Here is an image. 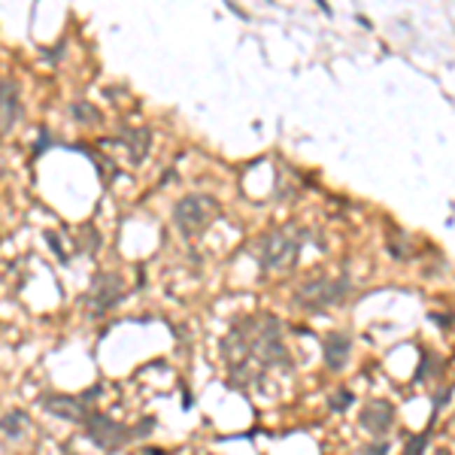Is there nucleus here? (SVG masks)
<instances>
[{
  "label": "nucleus",
  "instance_id": "4",
  "mask_svg": "<svg viewBox=\"0 0 455 455\" xmlns=\"http://www.w3.org/2000/svg\"><path fill=\"white\" fill-rule=\"evenodd\" d=\"M85 428H88V437L94 440L100 449H118V446H125L127 440H131V431H125L122 425H115V422H109L106 416H94V413H88L85 419Z\"/></svg>",
  "mask_w": 455,
  "mask_h": 455
},
{
  "label": "nucleus",
  "instance_id": "9",
  "mask_svg": "<svg viewBox=\"0 0 455 455\" xmlns=\"http://www.w3.org/2000/svg\"><path fill=\"white\" fill-rule=\"evenodd\" d=\"M13 122H15V88L4 85V134L13 131Z\"/></svg>",
  "mask_w": 455,
  "mask_h": 455
},
{
  "label": "nucleus",
  "instance_id": "2",
  "mask_svg": "<svg viewBox=\"0 0 455 455\" xmlns=\"http://www.w3.org/2000/svg\"><path fill=\"white\" fill-rule=\"evenodd\" d=\"M298 237L288 231H273L261 240V267L267 270H288L298 258Z\"/></svg>",
  "mask_w": 455,
  "mask_h": 455
},
{
  "label": "nucleus",
  "instance_id": "6",
  "mask_svg": "<svg viewBox=\"0 0 455 455\" xmlns=\"http://www.w3.org/2000/svg\"><path fill=\"white\" fill-rule=\"evenodd\" d=\"M118 295H122V286H118L115 276H100L94 282V291H91V304L100 313V309H106L109 304H115Z\"/></svg>",
  "mask_w": 455,
  "mask_h": 455
},
{
  "label": "nucleus",
  "instance_id": "7",
  "mask_svg": "<svg viewBox=\"0 0 455 455\" xmlns=\"http://www.w3.org/2000/svg\"><path fill=\"white\" fill-rule=\"evenodd\" d=\"M346 358H349V337L346 334H331L325 340V361H328V368H334V370H340Z\"/></svg>",
  "mask_w": 455,
  "mask_h": 455
},
{
  "label": "nucleus",
  "instance_id": "12",
  "mask_svg": "<svg viewBox=\"0 0 455 455\" xmlns=\"http://www.w3.org/2000/svg\"><path fill=\"white\" fill-rule=\"evenodd\" d=\"M388 246H391V252H395L398 258H410V252H413V249H410V240H407L404 234H391L388 237Z\"/></svg>",
  "mask_w": 455,
  "mask_h": 455
},
{
  "label": "nucleus",
  "instance_id": "8",
  "mask_svg": "<svg viewBox=\"0 0 455 455\" xmlns=\"http://www.w3.org/2000/svg\"><path fill=\"white\" fill-rule=\"evenodd\" d=\"M46 410L55 416H64V419H85V400H76V398H49L46 400Z\"/></svg>",
  "mask_w": 455,
  "mask_h": 455
},
{
  "label": "nucleus",
  "instance_id": "10",
  "mask_svg": "<svg viewBox=\"0 0 455 455\" xmlns=\"http://www.w3.org/2000/svg\"><path fill=\"white\" fill-rule=\"evenodd\" d=\"M122 140L127 143V149H131L134 161H140L143 152H146V146H149V136H146V131H125Z\"/></svg>",
  "mask_w": 455,
  "mask_h": 455
},
{
  "label": "nucleus",
  "instance_id": "5",
  "mask_svg": "<svg viewBox=\"0 0 455 455\" xmlns=\"http://www.w3.org/2000/svg\"><path fill=\"white\" fill-rule=\"evenodd\" d=\"M391 407L386 404V400H377V404H368L361 410V428L370 434H386L391 428Z\"/></svg>",
  "mask_w": 455,
  "mask_h": 455
},
{
  "label": "nucleus",
  "instance_id": "1",
  "mask_svg": "<svg viewBox=\"0 0 455 455\" xmlns=\"http://www.w3.org/2000/svg\"><path fill=\"white\" fill-rule=\"evenodd\" d=\"M216 200L213 197H204V195H188L182 197L176 209H173V222L182 234H200L204 227L216 218Z\"/></svg>",
  "mask_w": 455,
  "mask_h": 455
},
{
  "label": "nucleus",
  "instance_id": "14",
  "mask_svg": "<svg viewBox=\"0 0 455 455\" xmlns=\"http://www.w3.org/2000/svg\"><path fill=\"white\" fill-rule=\"evenodd\" d=\"M349 400H352V395H349V391H343V395H337V398L331 400V407H334V410H343L346 404H349Z\"/></svg>",
  "mask_w": 455,
  "mask_h": 455
},
{
  "label": "nucleus",
  "instance_id": "3",
  "mask_svg": "<svg viewBox=\"0 0 455 455\" xmlns=\"http://www.w3.org/2000/svg\"><path fill=\"white\" fill-rule=\"evenodd\" d=\"M343 291H346V282L343 279H337V282L334 279H313V282H307V286L300 288L298 304H304L307 309L318 313V309L337 304V300L343 298Z\"/></svg>",
  "mask_w": 455,
  "mask_h": 455
},
{
  "label": "nucleus",
  "instance_id": "13",
  "mask_svg": "<svg viewBox=\"0 0 455 455\" xmlns=\"http://www.w3.org/2000/svg\"><path fill=\"white\" fill-rule=\"evenodd\" d=\"M73 113H76V118H79V122H97L94 109H91L88 104H76V106H73Z\"/></svg>",
  "mask_w": 455,
  "mask_h": 455
},
{
  "label": "nucleus",
  "instance_id": "11",
  "mask_svg": "<svg viewBox=\"0 0 455 455\" xmlns=\"http://www.w3.org/2000/svg\"><path fill=\"white\" fill-rule=\"evenodd\" d=\"M22 422H24V416L18 413V410H15V413H6V416H4V437H6V440H9V437H18V434H22V428H18Z\"/></svg>",
  "mask_w": 455,
  "mask_h": 455
}]
</instances>
